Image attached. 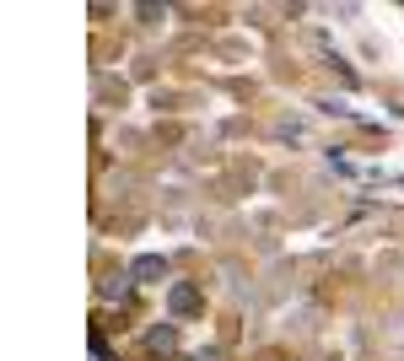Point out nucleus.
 Listing matches in <instances>:
<instances>
[{"instance_id": "obj_2", "label": "nucleus", "mask_w": 404, "mask_h": 361, "mask_svg": "<svg viewBox=\"0 0 404 361\" xmlns=\"http://www.w3.org/2000/svg\"><path fill=\"white\" fill-rule=\"evenodd\" d=\"M200 308V291L195 286H172V313H195Z\"/></svg>"}, {"instance_id": "obj_1", "label": "nucleus", "mask_w": 404, "mask_h": 361, "mask_svg": "<svg viewBox=\"0 0 404 361\" xmlns=\"http://www.w3.org/2000/svg\"><path fill=\"white\" fill-rule=\"evenodd\" d=\"M130 275H140V281H151V275H167V259H157V253H146V259H135Z\"/></svg>"}]
</instances>
